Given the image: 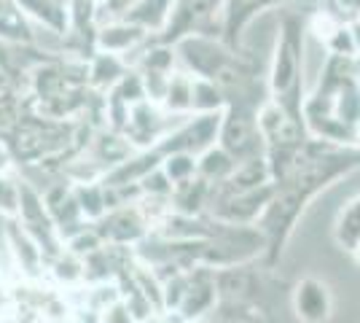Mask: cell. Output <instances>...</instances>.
<instances>
[{"label": "cell", "instance_id": "cell-1", "mask_svg": "<svg viewBox=\"0 0 360 323\" xmlns=\"http://www.w3.org/2000/svg\"><path fill=\"white\" fill-rule=\"evenodd\" d=\"M304 35H307L304 16L293 11H285L280 16L269 65L271 97H285L296 89H304V78H301L304 76Z\"/></svg>", "mask_w": 360, "mask_h": 323}, {"label": "cell", "instance_id": "cell-2", "mask_svg": "<svg viewBox=\"0 0 360 323\" xmlns=\"http://www.w3.org/2000/svg\"><path fill=\"white\" fill-rule=\"evenodd\" d=\"M224 6L226 0H175L167 25L150 41L175 46L186 35L224 38Z\"/></svg>", "mask_w": 360, "mask_h": 323}, {"label": "cell", "instance_id": "cell-3", "mask_svg": "<svg viewBox=\"0 0 360 323\" xmlns=\"http://www.w3.org/2000/svg\"><path fill=\"white\" fill-rule=\"evenodd\" d=\"M290 3H320V0H226L224 6V41L229 49L242 51V38L248 25L266 8L290 6Z\"/></svg>", "mask_w": 360, "mask_h": 323}, {"label": "cell", "instance_id": "cell-4", "mask_svg": "<svg viewBox=\"0 0 360 323\" xmlns=\"http://www.w3.org/2000/svg\"><path fill=\"white\" fill-rule=\"evenodd\" d=\"M293 312L301 323H328L333 299L328 286L317 277H304L293 289Z\"/></svg>", "mask_w": 360, "mask_h": 323}, {"label": "cell", "instance_id": "cell-5", "mask_svg": "<svg viewBox=\"0 0 360 323\" xmlns=\"http://www.w3.org/2000/svg\"><path fill=\"white\" fill-rule=\"evenodd\" d=\"M148 221L146 215L140 213V208H119L110 215H103L100 218V227H97V234L100 240H108L110 246H129V243H140L148 232Z\"/></svg>", "mask_w": 360, "mask_h": 323}, {"label": "cell", "instance_id": "cell-6", "mask_svg": "<svg viewBox=\"0 0 360 323\" xmlns=\"http://www.w3.org/2000/svg\"><path fill=\"white\" fill-rule=\"evenodd\" d=\"M148 35L150 32L143 30L140 25H132L127 19H113L97 27L94 46L97 51H110V54H121L124 60H129V54H135L148 41Z\"/></svg>", "mask_w": 360, "mask_h": 323}, {"label": "cell", "instance_id": "cell-7", "mask_svg": "<svg viewBox=\"0 0 360 323\" xmlns=\"http://www.w3.org/2000/svg\"><path fill=\"white\" fill-rule=\"evenodd\" d=\"M30 22H38L46 32L65 38L70 32V3L68 0H19Z\"/></svg>", "mask_w": 360, "mask_h": 323}, {"label": "cell", "instance_id": "cell-8", "mask_svg": "<svg viewBox=\"0 0 360 323\" xmlns=\"http://www.w3.org/2000/svg\"><path fill=\"white\" fill-rule=\"evenodd\" d=\"M129 70H132V65L124 60L121 54L94 51L89 57V89L91 92L108 94Z\"/></svg>", "mask_w": 360, "mask_h": 323}, {"label": "cell", "instance_id": "cell-9", "mask_svg": "<svg viewBox=\"0 0 360 323\" xmlns=\"http://www.w3.org/2000/svg\"><path fill=\"white\" fill-rule=\"evenodd\" d=\"M0 41L6 44H35V30L19 0H0Z\"/></svg>", "mask_w": 360, "mask_h": 323}, {"label": "cell", "instance_id": "cell-10", "mask_svg": "<svg viewBox=\"0 0 360 323\" xmlns=\"http://www.w3.org/2000/svg\"><path fill=\"white\" fill-rule=\"evenodd\" d=\"M175 8V0H135L129 11L121 16L132 25H140L143 30L159 32L167 25V19Z\"/></svg>", "mask_w": 360, "mask_h": 323}, {"label": "cell", "instance_id": "cell-11", "mask_svg": "<svg viewBox=\"0 0 360 323\" xmlns=\"http://www.w3.org/2000/svg\"><path fill=\"white\" fill-rule=\"evenodd\" d=\"M191 100H194V76L186 73L183 68L172 70L162 108L169 116H191Z\"/></svg>", "mask_w": 360, "mask_h": 323}, {"label": "cell", "instance_id": "cell-12", "mask_svg": "<svg viewBox=\"0 0 360 323\" xmlns=\"http://www.w3.org/2000/svg\"><path fill=\"white\" fill-rule=\"evenodd\" d=\"M237 159L226 151L224 146H210L207 151H202V154L196 156V175H202L205 181H210V184H224L226 178L237 170Z\"/></svg>", "mask_w": 360, "mask_h": 323}, {"label": "cell", "instance_id": "cell-13", "mask_svg": "<svg viewBox=\"0 0 360 323\" xmlns=\"http://www.w3.org/2000/svg\"><path fill=\"white\" fill-rule=\"evenodd\" d=\"M333 240H336V246L349 251V253H355L360 248V194L355 200L347 202L342 213L336 215Z\"/></svg>", "mask_w": 360, "mask_h": 323}, {"label": "cell", "instance_id": "cell-14", "mask_svg": "<svg viewBox=\"0 0 360 323\" xmlns=\"http://www.w3.org/2000/svg\"><path fill=\"white\" fill-rule=\"evenodd\" d=\"M6 237H8V248H11V253L16 256V262L22 264L25 272L32 275V272L41 267V262L46 259L44 251L38 248V243H35L22 227H8V229H6Z\"/></svg>", "mask_w": 360, "mask_h": 323}, {"label": "cell", "instance_id": "cell-15", "mask_svg": "<svg viewBox=\"0 0 360 323\" xmlns=\"http://www.w3.org/2000/svg\"><path fill=\"white\" fill-rule=\"evenodd\" d=\"M226 108V92L218 81L207 78H194V100H191V113H215Z\"/></svg>", "mask_w": 360, "mask_h": 323}, {"label": "cell", "instance_id": "cell-16", "mask_svg": "<svg viewBox=\"0 0 360 323\" xmlns=\"http://www.w3.org/2000/svg\"><path fill=\"white\" fill-rule=\"evenodd\" d=\"M75 194V202H78V208H81V213L84 218H103L108 213V200H105V189L103 184L94 186V184H78L73 189Z\"/></svg>", "mask_w": 360, "mask_h": 323}, {"label": "cell", "instance_id": "cell-17", "mask_svg": "<svg viewBox=\"0 0 360 323\" xmlns=\"http://www.w3.org/2000/svg\"><path fill=\"white\" fill-rule=\"evenodd\" d=\"M162 170L169 178V184L178 186L183 181H191L196 175V156L188 154V151H172V154H165L162 159Z\"/></svg>", "mask_w": 360, "mask_h": 323}, {"label": "cell", "instance_id": "cell-18", "mask_svg": "<svg viewBox=\"0 0 360 323\" xmlns=\"http://www.w3.org/2000/svg\"><path fill=\"white\" fill-rule=\"evenodd\" d=\"M320 44H323V49H326L328 54H336V57H358V49H355V38H352L349 22L333 25L330 32Z\"/></svg>", "mask_w": 360, "mask_h": 323}, {"label": "cell", "instance_id": "cell-19", "mask_svg": "<svg viewBox=\"0 0 360 323\" xmlns=\"http://www.w3.org/2000/svg\"><path fill=\"white\" fill-rule=\"evenodd\" d=\"M19 213V184L6 172L0 175V215Z\"/></svg>", "mask_w": 360, "mask_h": 323}, {"label": "cell", "instance_id": "cell-20", "mask_svg": "<svg viewBox=\"0 0 360 323\" xmlns=\"http://www.w3.org/2000/svg\"><path fill=\"white\" fill-rule=\"evenodd\" d=\"M11 170V151H8V146L0 140V175H6Z\"/></svg>", "mask_w": 360, "mask_h": 323}, {"label": "cell", "instance_id": "cell-21", "mask_svg": "<svg viewBox=\"0 0 360 323\" xmlns=\"http://www.w3.org/2000/svg\"><path fill=\"white\" fill-rule=\"evenodd\" d=\"M349 27H352V38H355V49H358V54H360V19H355V22H349Z\"/></svg>", "mask_w": 360, "mask_h": 323}, {"label": "cell", "instance_id": "cell-22", "mask_svg": "<svg viewBox=\"0 0 360 323\" xmlns=\"http://www.w3.org/2000/svg\"><path fill=\"white\" fill-rule=\"evenodd\" d=\"M352 68H355V81L360 84V54L355 57V60H352Z\"/></svg>", "mask_w": 360, "mask_h": 323}, {"label": "cell", "instance_id": "cell-23", "mask_svg": "<svg viewBox=\"0 0 360 323\" xmlns=\"http://www.w3.org/2000/svg\"><path fill=\"white\" fill-rule=\"evenodd\" d=\"M352 256H355V259H358V264H360V248L355 251V253H352Z\"/></svg>", "mask_w": 360, "mask_h": 323}]
</instances>
